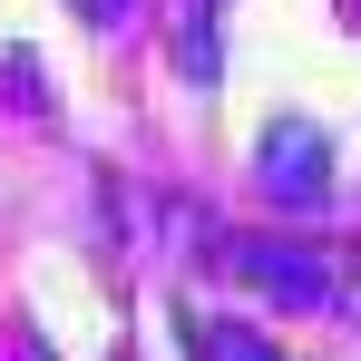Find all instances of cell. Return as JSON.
Segmentation results:
<instances>
[{"instance_id": "cell-5", "label": "cell", "mask_w": 361, "mask_h": 361, "mask_svg": "<svg viewBox=\"0 0 361 361\" xmlns=\"http://www.w3.org/2000/svg\"><path fill=\"white\" fill-rule=\"evenodd\" d=\"M78 10H88L98 30H118V20H127V0H78Z\"/></svg>"}, {"instance_id": "cell-3", "label": "cell", "mask_w": 361, "mask_h": 361, "mask_svg": "<svg viewBox=\"0 0 361 361\" xmlns=\"http://www.w3.org/2000/svg\"><path fill=\"white\" fill-rule=\"evenodd\" d=\"M166 10H176V68L205 88V78H215V10H225V0H166Z\"/></svg>"}, {"instance_id": "cell-4", "label": "cell", "mask_w": 361, "mask_h": 361, "mask_svg": "<svg viewBox=\"0 0 361 361\" xmlns=\"http://www.w3.org/2000/svg\"><path fill=\"white\" fill-rule=\"evenodd\" d=\"M205 361H274L254 332H205Z\"/></svg>"}, {"instance_id": "cell-1", "label": "cell", "mask_w": 361, "mask_h": 361, "mask_svg": "<svg viewBox=\"0 0 361 361\" xmlns=\"http://www.w3.org/2000/svg\"><path fill=\"white\" fill-rule=\"evenodd\" d=\"M254 176H264V195H274L283 215H322V195H332V157H322L312 118H274V127H264Z\"/></svg>"}, {"instance_id": "cell-2", "label": "cell", "mask_w": 361, "mask_h": 361, "mask_svg": "<svg viewBox=\"0 0 361 361\" xmlns=\"http://www.w3.org/2000/svg\"><path fill=\"white\" fill-rule=\"evenodd\" d=\"M225 264H235L254 293H274L283 312H322L332 302V264L302 254V244H274V235H225Z\"/></svg>"}]
</instances>
